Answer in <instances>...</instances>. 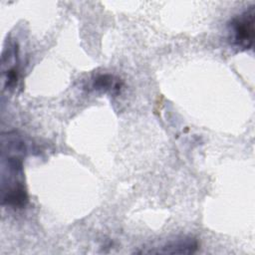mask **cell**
Instances as JSON below:
<instances>
[{
	"label": "cell",
	"mask_w": 255,
	"mask_h": 255,
	"mask_svg": "<svg viewBox=\"0 0 255 255\" xmlns=\"http://www.w3.org/2000/svg\"><path fill=\"white\" fill-rule=\"evenodd\" d=\"M27 145L16 131L1 136V198L2 204L14 209L24 208L28 193L24 183L23 162Z\"/></svg>",
	"instance_id": "6da1fadb"
},
{
	"label": "cell",
	"mask_w": 255,
	"mask_h": 255,
	"mask_svg": "<svg viewBox=\"0 0 255 255\" xmlns=\"http://www.w3.org/2000/svg\"><path fill=\"white\" fill-rule=\"evenodd\" d=\"M255 9L254 6L233 17L228 23V40L239 51L252 49L255 36Z\"/></svg>",
	"instance_id": "7a4b0ae2"
},
{
	"label": "cell",
	"mask_w": 255,
	"mask_h": 255,
	"mask_svg": "<svg viewBox=\"0 0 255 255\" xmlns=\"http://www.w3.org/2000/svg\"><path fill=\"white\" fill-rule=\"evenodd\" d=\"M198 249V242L195 238L189 236L178 237L169 240L158 247H150L149 250H144L141 253H156V254H192Z\"/></svg>",
	"instance_id": "3957f363"
},
{
	"label": "cell",
	"mask_w": 255,
	"mask_h": 255,
	"mask_svg": "<svg viewBox=\"0 0 255 255\" xmlns=\"http://www.w3.org/2000/svg\"><path fill=\"white\" fill-rule=\"evenodd\" d=\"M95 90H102L104 92H118L121 89V84L118 79H115L111 75H100L93 83Z\"/></svg>",
	"instance_id": "277c9868"
}]
</instances>
